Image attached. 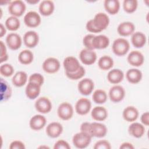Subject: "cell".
Returning <instances> with one entry per match:
<instances>
[{
    "mask_svg": "<svg viewBox=\"0 0 149 149\" xmlns=\"http://www.w3.org/2000/svg\"><path fill=\"white\" fill-rule=\"evenodd\" d=\"M94 83L93 81L89 78L81 79L78 83L77 88L79 93L83 95H88L93 91Z\"/></svg>",
    "mask_w": 149,
    "mask_h": 149,
    "instance_id": "11",
    "label": "cell"
},
{
    "mask_svg": "<svg viewBox=\"0 0 149 149\" xmlns=\"http://www.w3.org/2000/svg\"><path fill=\"white\" fill-rule=\"evenodd\" d=\"M98 65L101 70H109L113 66V60L109 56L104 55L98 59Z\"/></svg>",
    "mask_w": 149,
    "mask_h": 149,
    "instance_id": "34",
    "label": "cell"
},
{
    "mask_svg": "<svg viewBox=\"0 0 149 149\" xmlns=\"http://www.w3.org/2000/svg\"><path fill=\"white\" fill-rule=\"evenodd\" d=\"M12 89L9 83L3 78L0 80V99L1 102L8 100L12 95Z\"/></svg>",
    "mask_w": 149,
    "mask_h": 149,
    "instance_id": "22",
    "label": "cell"
},
{
    "mask_svg": "<svg viewBox=\"0 0 149 149\" xmlns=\"http://www.w3.org/2000/svg\"><path fill=\"white\" fill-rule=\"evenodd\" d=\"M79 58L83 64L91 65L95 62L97 60V54L94 50L84 48L80 51Z\"/></svg>",
    "mask_w": 149,
    "mask_h": 149,
    "instance_id": "12",
    "label": "cell"
},
{
    "mask_svg": "<svg viewBox=\"0 0 149 149\" xmlns=\"http://www.w3.org/2000/svg\"><path fill=\"white\" fill-rule=\"evenodd\" d=\"M107 93L101 89L96 90L93 94L92 98L93 101L98 104H102L105 103L107 100Z\"/></svg>",
    "mask_w": 149,
    "mask_h": 149,
    "instance_id": "36",
    "label": "cell"
},
{
    "mask_svg": "<svg viewBox=\"0 0 149 149\" xmlns=\"http://www.w3.org/2000/svg\"><path fill=\"white\" fill-rule=\"evenodd\" d=\"M27 73L24 71H19L14 74L12 79V81L14 86L20 87L27 83Z\"/></svg>",
    "mask_w": 149,
    "mask_h": 149,
    "instance_id": "32",
    "label": "cell"
},
{
    "mask_svg": "<svg viewBox=\"0 0 149 149\" xmlns=\"http://www.w3.org/2000/svg\"><path fill=\"white\" fill-rule=\"evenodd\" d=\"M39 2L38 0H34V1H32V0H30V1H27V2L28 3H30V4H31V5H34V4H36L37 3H38Z\"/></svg>",
    "mask_w": 149,
    "mask_h": 149,
    "instance_id": "51",
    "label": "cell"
},
{
    "mask_svg": "<svg viewBox=\"0 0 149 149\" xmlns=\"http://www.w3.org/2000/svg\"><path fill=\"white\" fill-rule=\"evenodd\" d=\"M94 26L101 32L106 29L109 24V16L105 13L99 12L97 13L92 19Z\"/></svg>",
    "mask_w": 149,
    "mask_h": 149,
    "instance_id": "6",
    "label": "cell"
},
{
    "mask_svg": "<svg viewBox=\"0 0 149 149\" xmlns=\"http://www.w3.org/2000/svg\"><path fill=\"white\" fill-rule=\"evenodd\" d=\"M125 95V90L124 88L120 85H115L112 86L109 91V97L113 102H119L123 100Z\"/></svg>",
    "mask_w": 149,
    "mask_h": 149,
    "instance_id": "8",
    "label": "cell"
},
{
    "mask_svg": "<svg viewBox=\"0 0 149 149\" xmlns=\"http://www.w3.org/2000/svg\"><path fill=\"white\" fill-rule=\"evenodd\" d=\"M140 120L143 125L148 126V125H149V113H148V112H146L141 115Z\"/></svg>",
    "mask_w": 149,
    "mask_h": 149,
    "instance_id": "47",
    "label": "cell"
},
{
    "mask_svg": "<svg viewBox=\"0 0 149 149\" xmlns=\"http://www.w3.org/2000/svg\"><path fill=\"white\" fill-rule=\"evenodd\" d=\"M6 27H5L2 23L0 24V37H2L6 33Z\"/></svg>",
    "mask_w": 149,
    "mask_h": 149,
    "instance_id": "50",
    "label": "cell"
},
{
    "mask_svg": "<svg viewBox=\"0 0 149 149\" xmlns=\"http://www.w3.org/2000/svg\"><path fill=\"white\" fill-rule=\"evenodd\" d=\"M86 71L83 66H81L80 68L76 72L73 73H68L65 72L66 76L70 80H76L81 79L85 74Z\"/></svg>",
    "mask_w": 149,
    "mask_h": 149,
    "instance_id": "38",
    "label": "cell"
},
{
    "mask_svg": "<svg viewBox=\"0 0 149 149\" xmlns=\"http://www.w3.org/2000/svg\"><path fill=\"white\" fill-rule=\"evenodd\" d=\"M34 59V55L29 49L22 51L18 55L19 61L23 65L30 64Z\"/></svg>",
    "mask_w": 149,
    "mask_h": 149,
    "instance_id": "33",
    "label": "cell"
},
{
    "mask_svg": "<svg viewBox=\"0 0 149 149\" xmlns=\"http://www.w3.org/2000/svg\"><path fill=\"white\" fill-rule=\"evenodd\" d=\"M73 108L72 105L67 102H62L57 109V114L60 119L63 120L70 119L73 115Z\"/></svg>",
    "mask_w": 149,
    "mask_h": 149,
    "instance_id": "4",
    "label": "cell"
},
{
    "mask_svg": "<svg viewBox=\"0 0 149 149\" xmlns=\"http://www.w3.org/2000/svg\"><path fill=\"white\" fill-rule=\"evenodd\" d=\"M0 49H1V62L6 61L8 59V55L7 53V49L5 44L2 41H0Z\"/></svg>",
    "mask_w": 149,
    "mask_h": 149,
    "instance_id": "43",
    "label": "cell"
},
{
    "mask_svg": "<svg viewBox=\"0 0 149 149\" xmlns=\"http://www.w3.org/2000/svg\"><path fill=\"white\" fill-rule=\"evenodd\" d=\"M34 107L38 112L44 114L49 112L52 107L51 101L45 97L38 98L35 102Z\"/></svg>",
    "mask_w": 149,
    "mask_h": 149,
    "instance_id": "9",
    "label": "cell"
},
{
    "mask_svg": "<svg viewBox=\"0 0 149 149\" xmlns=\"http://www.w3.org/2000/svg\"><path fill=\"white\" fill-rule=\"evenodd\" d=\"M109 45V38L103 34L95 36L92 40V45L94 49H102L107 48Z\"/></svg>",
    "mask_w": 149,
    "mask_h": 149,
    "instance_id": "21",
    "label": "cell"
},
{
    "mask_svg": "<svg viewBox=\"0 0 149 149\" xmlns=\"http://www.w3.org/2000/svg\"><path fill=\"white\" fill-rule=\"evenodd\" d=\"M107 77L109 83L116 84L123 80L124 78V73L120 69H113L109 71Z\"/></svg>",
    "mask_w": 149,
    "mask_h": 149,
    "instance_id": "26",
    "label": "cell"
},
{
    "mask_svg": "<svg viewBox=\"0 0 149 149\" xmlns=\"http://www.w3.org/2000/svg\"><path fill=\"white\" fill-rule=\"evenodd\" d=\"M29 82H32L41 86L44 82V76L39 73H34L31 74L28 79Z\"/></svg>",
    "mask_w": 149,
    "mask_h": 149,
    "instance_id": "40",
    "label": "cell"
},
{
    "mask_svg": "<svg viewBox=\"0 0 149 149\" xmlns=\"http://www.w3.org/2000/svg\"><path fill=\"white\" fill-rule=\"evenodd\" d=\"M26 9L24 2L21 0H15L9 4L8 12L13 16L20 17L23 15Z\"/></svg>",
    "mask_w": 149,
    "mask_h": 149,
    "instance_id": "3",
    "label": "cell"
},
{
    "mask_svg": "<svg viewBox=\"0 0 149 149\" xmlns=\"http://www.w3.org/2000/svg\"><path fill=\"white\" fill-rule=\"evenodd\" d=\"M63 68L65 72L73 73L77 71L81 66L78 59L72 56H67L63 62Z\"/></svg>",
    "mask_w": 149,
    "mask_h": 149,
    "instance_id": "14",
    "label": "cell"
},
{
    "mask_svg": "<svg viewBox=\"0 0 149 149\" xmlns=\"http://www.w3.org/2000/svg\"><path fill=\"white\" fill-rule=\"evenodd\" d=\"M74 108L77 114L85 115L90 112L91 108V102L86 98H81L76 102Z\"/></svg>",
    "mask_w": 149,
    "mask_h": 149,
    "instance_id": "13",
    "label": "cell"
},
{
    "mask_svg": "<svg viewBox=\"0 0 149 149\" xmlns=\"http://www.w3.org/2000/svg\"><path fill=\"white\" fill-rule=\"evenodd\" d=\"M55 9V5L52 1L44 0L39 5L38 10L42 16H48L52 15Z\"/></svg>",
    "mask_w": 149,
    "mask_h": 149,
    "instance_id": "23",
    "label": "cell"
},
{
    "mask_svg": "<svg viewBox=\"0 0 149 149\" xmlns=\"http://www.w3.org/2000/svg\"><path fill=\"white\" fill-rule=\"evenodd\" d=\"M47 119L42 115L37 114L32 116L29 121L30 128L34 130H39L42 129L46 125Z\"/></svg>",
    "mask_w": 149,
    "mask_h": 149,
    "instance_id": "20",
    "label": "cell"
},
{
    "mask_svg": "<svg viewBox=\"0 0 149 149\" xmlns=\"http://www.w3.org/2000/svg\"><path fill=\"white\" fill-rule=\"evenodd\" d=\"M130 49L129 41L123 38H118L114 40L112 45L113 52L117 56L126 55Z\"/></svg>",
    "mask_w": 149,
    "mask_h": 149,
    "instance_id": "1",
    "label": "cell"
},
{
    "mask_svg": "<svg viewBox=\"0 0 149 149\" xmlns=\"http://www.w3.org/2000/svg\"><path fill=\"white\" fill-rule=\"evenodd\" d=\"M23 42L24 45L30 48L35 47L38 43L39 36L34 31H28L23 36Z\"/></svg>",
    "mask_w": 149,
    "mask_h": 149,
    "instance_id": "17",
    "label": "cell"
},
{
    "mask_svg": "<svg viewBox=\"0 0 149 149\" xmlns=\"http://www.w3.org/2000/svg\"><path fill=\"white\" fill-rule=\"evenodd\" d=\"M38 148H49V147L47 146H41L38 147Z\"/></svg>",
    "mask_w": 149,
    "mask_h": 149,
    "instance_id": "52",
    "label": "cell"
},
{
    "mask_svg": "<svg viewBox=\"0 0 149 149\" xmlns=\"http://www.w3.org/2000/svg\"><path fill=\"white\" fill-rule=\"evenodd\" d=\"M127 61L130 65L139 67L143 64L144 57L141 52L139 51H132L127 55Z\"/></svg>",
    "mask_w": 149,
    "mask_h": 149,
    "instance_id": "16",
    "label": "cell"
},
{
    "mask_svg": "<svg viewBox=\"0 0 149 149\" xmlns=\"http://www.w3.org/2000/svg\"><path fill=\"white\" fill-rule=\"evenodd\" d=\"M14 73L13 66L9 63L2 64L0 66V73L5 77L11 76Z\"/></svg>",
    "mask_w": 149,
    "mask_h": 149,
    "instance_id": "39",
    "label": "cell"
},
{
    "mask_svg": "<svg viewBox=\"0 0 149 149\" xmlns=\"http://www.w3.org/2000/svg\"><path fill=\"white\" fill-rule=\"evenodd\" d=\"M95 35L93 34H89L86 35L83 38V44L86 47V48L91 49V50H94V48L92 45V40L94 38Z\"/></svg>",
    "mask_w": 149,
    "mask_h": 149,
    "instance_id": "41",
    "label": "cell"
},
{
    "mask_svg": "<svg viewBox=\"0 0 149 149\" xmlns=\"http://www.w3.org/2000/svg\"><path fill=\"white\" fill-rule=\"evenodd\" d=\"M41 22L40 15L35 11H30L24 16V24L29 27L34 28L38 26Z\"/></svg>",
    "mask_w": 149,
    "mask_h": 149,
    "instance_id": "10",
    "label": "cell"
},
{
    "mask_svg": "<svg viewBox=\"0 0 149 149\" xmlns=\"http://www.w3.org/2000/svg\"><path fill=\"white\" fill-rule=\"evenodd\" d=\"M143 77L142 72L138 69L132 68L129 69L126 73V77L127 81L132 84L139 83Z\"/></svg>",
    "mask_w": 149,
    "mask_h": 149,
    "instance_id": "28",
    "label": "cell"
},
{
    "mask_svg": "<svg viewBox=\"0 0 149 149\" xmlns=\"http://www.w3.org/2000/svg\"><path fill=\"white\" fill-rule=\"evenodd\" d=\"M134 148L133 144L129 142L123 143L119 147L120 149H133Z\"/></svg>",
    "mask_w": 149,
    "mask_h": 149,
    "instance_id": "49",
    "label": "cell"
},
{
    "mask_svg": "<svg viewBox=\"0 0 149 149\" xmlns=\"http://www.w3.org/2000/svg\"><path fill=\"white\" fill-rule=\"evenodd\" d=\"M134 24L132 22L128 21L120 23L117 27V31L118 34L123 37L132 35L134 33Z\"/></svg>",
    "mask_w": 149,
    "mask_h": 149,
    "instance_id": "18",
    "label": "cell"
},
{
    "mask_svg": "<svg viewBox=\"0 0 149 149\" xmlns=\"http://www.w3.org/2000/svg\"><path fill=\"white\" fill-rule=\"evenodd\" d=\"M6 43L8 47L12 50H17L22 45V39L20 35L15 33L8 34L6 37Z\"/></svg>",
    "mask_w": 149,
    "mask_h": 149,
    "instance_id": "15",
    "label": "cell"
},
{
    "mask_svg": "<svg viewBox=\"0 0 149 149\" xmlns=\"http://www.w3.org/2000/svg\"><path fill=\"white\" fill-rule=\"evenodd\" d=\"M90 124V123H89V122H83V123H81V125H80V131L88 134Z\"/></svg>",
    "mask_w": 149,
    "mask_h": 149,
    "instance_id": "48",
    "label": "cell"
},
{
    "mask_svg": "<svg viewBox=\"0 0 149 149\" xmlns=\"http://www.w3.org/2000/svg\"><path fill=\"white\" fill-rule=\"evenodd\" d=\"M40 91L41 86L32 82H29L25 88L26 95L30 100H34L37 98L40 93Z\"/></svg>",
    "mask_w": 149,
    "mask_h": 149,
    "instance_id": "24",
    "label": "cell"
},
{
    "mask_svg": "<svg viewBox=\"0 0 149 149\" xmlns=\"http://www.w3.org/2000/svg\"><path fill=\"white\" fill-rule=\"evenodd\" d=\"M93 148L94 149H111V146L108 141L101 140L95 143Z\"/></svg>",
    "mask_w": 149,
    "mask_h": 149,
    "instance_id": "42",
    "label": "cell"
},
{
    "mask_svg": "<svg viewBox=\"0 0 149 149\" xmlns=\"http://www.w3.org/2000/svg\"><path fill=\"white\" fill-rule=\"evenodd\" d=\"M128 132L135 138H140L145 133L144 126L139 122L132 123L128 127Z\"/></svg>",
    "mask_w": 149,
    "mask_h": 149,
    "instance_id": "25",
    "label": "cell"
},
{
    "mask_svg": "<svg viewBox=\"0 0 149 149\" xmlns=\"http://www.w3.org/2000/svg\"><path fill=\"white\" fill-rule=\"evenodd\" d=\"M139 114V111L136 107L133 106H128L123 109L122 116L126 121L133 122L137 120Z\"/></svg>",
    "mask_w": 149,
    "mask_h": 149,
    "instance_id": "27",
    "label": "cell"
},
{
    "mask_svg": "<svg viewBox=\"0 0 149 149\" xmlns=\"http://www.w3.org/2000/svg\"><path fill=\"white\" fill-rule=\"evenodd\" d=\"M131 42L134 47L137 48H142L145 45L147 42V37L142 32H134L132 35Z\"/></svg>",
    "mask_w": 149,
    "mask_h": 149,
    "instance_id": "30",
    "label": "cell"
},
{
    "mask_svg": "<svg viewBox=\"0 0 149 149\" xmlns=\"http://www.w3.org/2000/svg\"><path fill=\"white\" fill-rule=\"evenodd\" d=\"M5 25L8 30L14 31L19 29L20 26V22L17 17L11 16L6 19Z\"/></svg>",
    "mask_w": 149,
    "mask_h": 149,
    "instance_id": "35",
    "label": "cell"
},
{
    "mask_svg": "<svg viewBox=\"0 0 149 149\" xmlns=\"http://www.w3.org/2000/svg\"><path fill=\"white\" fill-rule=\"evenodd\" d=\"M91 115L92 118L96 121H103L108 117V111L104 107L97 106L92 109Z\"/></svg>",
    "mask_w": 149,
    "mask_h": 149,
    "instance_id": "29",
    "label": "cell"
},
{
    "mask_svg": "<svg viewBox=\"0 0 149 149\" xmlns=\"http://www.w3.org/2000/svg\"><path fill=\"white\" fill-rule=\"evenodd\" d=\"M54 148V149H70V146L67 141L63 140H59L55 143Z\"/></svg>",
    "mask_w": 149,
    "mask_h": 149,
    "instance_id": "44",
    "label": "cell"
},
{
    "mask_svg": "<svg viewBox=\"0 0 149 149\" xmlns=\"http://www.w3.org/2000/svg\"><path fill=\"white\" fill-rule=\"evenodd\" d=\"M86 27L87 31L91 33H100V31L94 26V25L93 23L92 19L88 20L86 25Z\"/></svg>",
    "mask_w": 149,
    "mask_h": 149,
    "instance_id": "46",
    "label": "cell"
},
{
    "mask_svg": "<svg viewBox=\"0 0 149 149\" xmlns=\"http://www.w3.org/2000/svg\"><path fill=\"white\" fill-rule=\"evenodd\" d=\"M25 148L24 144L19 140H15L12 141L9 146L10 149H24Z\"/></svg>",
    "mask_w": 149,
    "mask_h": 149,
    "instance_id": "45",
    "label": "cell"
},
{
    "mask_svg": "<svg viewBox=\"0 0 149 149\" xmlns=\"http://www.w3.org/2000/svg\"><path fill=\"white\" fill-rule=\"evenodd\" d=\"M105 10L111 15H115L120 9V2L118 0H105L104 2Z\"/></svg>",
    "mask_w": 149,
    "mask_h": 149,
    "instance_id": "31",
    "label": "cell"
},
{
    "mask_svg": "<svg viewBox=\"0 0 149 149\" xmlns=\"http://www.w3.org/2000/svg\"><path fill=\"white\" fill-rule=\"evenodd\" d=\"M63 132L62 125L56 122H53L48 124L46 127V133L51 138L59 137Z\"/></svg>",
    "mask_w": 149,
    "mask_h": 149,
    "instance_id": "19",
    "label": "cell"
},
{
    "mask_svg": "<svg viewBox=\"0 0 149 149\" xmlns=\"http://www.w3.org/2000/svg\"><path fill=\"white\" fill-rule=\"evenodd\" d=\"M138 6L137 0H125L123 2V8L127 13H132L135 12Z\"/></svg>",
    "mask_w": 149,
    "mask_h": 149,
    "instance_id": "37",
    "label": "cell"
},
{
    "mask_svg": "<svg viewBox=\"0 0 149 149\" xmlns=\"http://www.w3.org/2000/svg\"><path fill=\"white\" fill-rule=\"evenodd\" d=\"M92 137L87 133L81 132L76 133L72 139L74 146L80 149L85 148L89 146L91 143Z\"/></svg>",
    "mask_w": 149,
    "mask_h": 149,
    "instance_id": "2",
    "label": "cell"
},
{
    "mask_svg": "<svg viewBox=\"0 0 149 149\" xmlns=\"http://www.w3.org/2000/svg\"><path fill=\"white\" fill-rule=\"evenodd\" d=\"M61 64L59 60L54 57L47 58L42 63V68L44 71L47 73H55L60 68Z\"/></svg>",
    "mask_w": 149,
    "mask_h": 149,
    "instance_id": "7",
    "label": "cell"
},
{
    "mask_svg": "<svg viewBox=\"0 0 149 149\" xmlns=\"http://www.w3.org/2000/svg\"><path fill=\"white\" fill-rule=\"evenodd\" d=\"M107 131V127L104 124L99 122H93L90 124L88 134L92 137L101 138L106 136Z\"/></svg>",
    "mask_w": 149,
    "mask_h": 149,
    "instance_id": "5",
    "label": "cell"
}]
</instances>
